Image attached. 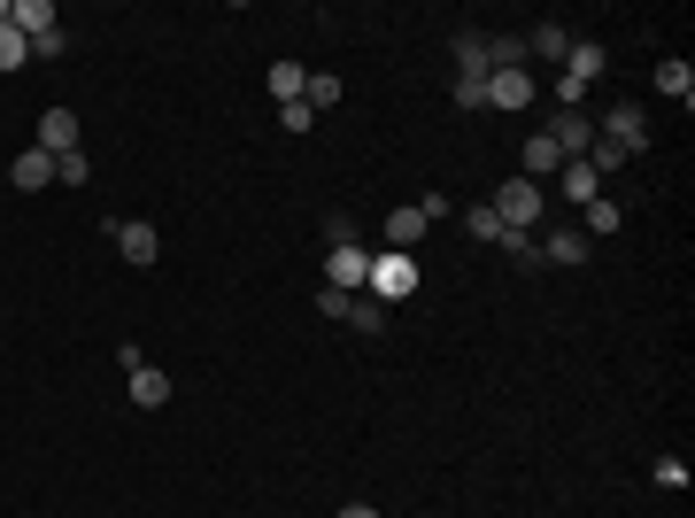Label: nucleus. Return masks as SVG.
<instances>
[{"mask_svg":"<svg viewBox=\"0 0 695 518\" xmlns=\"http://www.w3.org/2000/svg\"><path fill=\"white\" fill-rule=\"evenodd\" d=\"M54 178H62V186H85V178H93V163H85V148H70V156H54Z\"/></svg>","mask_w":695,"mask_h":518,"instance_id":"25","label":"nucleus"},{"mask_svg":"<svg viewBox=\"0 0 695 518\" xmlns=\"http://www.w3.org/2000/svg\"><path fill=\"white\" fill-rule=\"evenodd\" d=\"M363 295H371V302H386V310H394V302H410V295H417V256H402V248H379V256H371V279H363Z\"/></svg>","mask_w":695,"mask_h":518,"instance_id":"1","label":"nucleus"},{"mask_svg":"<svg viewBox=\"0 0 695 518\" xmlns=\"http://www.w3.org/2000/svg\"><path fill=\"white\" fill-rule=\"evenodd\" d=\"M657 93H665V101H681V109L695 101V70L681 62V54H665V62H657Z\"/></svg>","mask_w":695,"mask_h":518,"instance_id":"15","label":"nucleus"},{"mask_svg":"<svg viewBox=\"0 0 695 518\" xmlns=\"http://www.w3.org/2000/svg\"><path fill=\"white\" fill-rule=\"evenodd\" d=\"M518 163H525L518 178H533V186H541L548 171H564V156H556V140H548V132H533V140H525V156H518Z\"/></svg>","mask_w":695,"mask_h":518,"instance_id":"16","label":"nucleus"},{"mask_svg":"<svg viewBox=\"0 0 695 518\" xmlns=\"http://www.w3.org/2000/svg\"><path fill=\"white\" fill-rule=\"evenodd\" d=\"M62 47H70L62 31H39V39H31V62H62Z\"/></svg>","mask_w":695,"mask_h":518,"instance_id":"28","label":"nucleus"},{"mask_svg":"<svg viewBox=\"0 0 695 518\" xmlns=\"http://www.w3.org/2000/svg\"><path fill=\"white\" fill-rule=\"evenodd\" d=\"M124 379H132L124 395H132L140 410H163V402H171V371H155V363H140V371H124Z\"/></svg>","mask_w":695,"mask_h":518,"instance_id":"13","label":"nucleus"},{"mask_svg":"<svg viewBox=\"0 0 695 518\" xmlns=\"http://www.w3.org/2000/svg\"><path fill=\"white\" fill-rule=\"evenodd\" d=\"M533 93H541V86L525 78V62L518 70H487V101H495V109H533Z\"/></svg>","mask_w":695,"mask_h":518,"instance_id":"9","label":"nucleus"},{"mask_svg":"<svg viewBox=\"0 0 695 518\" xmlns=\"http://www.w3.org/2000/svg\"><path fill=\"white\" fill-rule=\"evenodd\" d=\"M618 225H626V209H618L611 193H595V201H587V225H580V232H587V240H611Z\"/></svg>","mask_w":695,"mask_h":518,"instance_id":"17","label":"nucleus"},{"mask_svg":"<svg viewBox=\"0 0 695 518\" xmlns=\"http://www.w3.org/2000/svg\"><path fill=\"white\" fill-rule=\"evenodd\" d=\"M348 326H355V333H386V302L355 295V302H348Z\"/></svg>","mask_w":695,"mask_h":518,"instance_id":"22","label":"nucleus"},{"mask_svg":"<svg viewBox=\"0 0 695 518\" xmlns=\"http://www.w3.org/2000/svg\"><path fill=\"white\" fill-rule=\"evenodd\" d=\"M302 86H310V70H302V62H271V93H279V109H286V101H302Z\"/></svg>","mask_w":695,"mask_h":518,"instance_id":"20","label":"nucleus"},{"mask_svg":"<svg viewBox=\"0 0 695 518\" xmlns=\"http://www.w3.org/2000/svg\"><path fill=\"white\" fill-rule=\"evenodd\" d=\"M441 209H449V201H441V193H425V201H410V209H394V217H386V225H379V240H386V248H402V256H410V248H417V240H425V225H433V217H441Z\"/></svg>","mask_w":695,"mask_h":518,"instance_id":"4","label":"nucleus"},{"mask_svg":"<svg viewBox=\"0 0 695 518\" xmlns=\"http://www.w3.org/2000/svg\"><path fill=\"white\" fill-rule=\"evenodd\" d=\"M657 488H688V465L681 457H657Z\"/></svg>","mask_w":695,"mask_h":518,"instance_id":"31","label":"nucleus"},{"mask_svg":"<svg viewBox=\"0 0 695 518\" xmlns=\"http://www.w3.org/2000/svg\"><path fill=\"white\" fill-rule=\"evenodd\" d=\"M464 225H472V240H503V217L480 201V209H464Z\"/></svg>","mask_w":695,"mask_h":518,"instance_id":"26","label":"nucleus"},{"mask_svg":"<svg viewBox=\"0 0 695 518\" xmlns=\"http://www.w3.org/2000/svg\"><path fill=\"white\" fill-rule=\"evenodd\" d=\"M348 302H355V295H341V287H318V318H341V326H348Z\"/></svg>","mask_w":695,"mask_h":518,"instance_id":"27","label":"nucleus"},{"mask_svg":"<svg viewBox=\"0 0 695 518\" xmlns=\"http://www.w3.org/2000/svg\"><path fill=\"white\" fill-rule=\"evenodd\" d=\"M333 518H379V511H371V504H341Z\"/></svg>","mask_w":695,"mask_h":518,"instance_id":"32","label":"nucleus"},{"mask_svg":"<svg viewBox=\"0 0 695 518\" xmlns=\"http://www.w3.org/2000/svg\"><path fill=\"white\" fill-rule=\"evenodd\" d=\"M495 217H503V232H533L541 217H548V193L533 186V178H511V186H495V201H487Z\"/></svg>","mask_w":695,"mask_h":518,"instance_id":"2","label":"nucleus"},{"mask_svg":"<svg viewBox=\"0 0 695 518\" xmlns=\"http://www.w3.org/2000/svg\"><path fill=\"white\" fill-rule=\"evenodd\" d=\"M525 47H533L541 62H564V54H572V31H564V23H541V31H533Z\"/></svg>","mask_w":695,"mask_h":518,"instance_id":"19","label":"nucleus"},{"mask_svg":"<svg viewBox=\"0 0 695 518\" xmlns=\"http://www.w3.org/2000/svg\"><path fill=\"white\" fill-rule=\"evenodd\" d=\"M363 279H371V248L363 240H348L325 256V287H341V295H363Z\"/></svg>","mask_w":695,"mask_h":518,"instance_id":"6","label":"nucleus"},{"mask_svg":"<svg viewBox=\"0 0 695 518\" xmlns=\"http://www.w3.org/2000/svg\"><path fill=\"white\" fill-rule=\"evenodd\" d=\"M495 248H503L511 263H525V271H541V240H533V232H503Z\"/></svg>","mask_w":695,"mask_h":518,"instance_id":"23","label":"nucleus"},{"mask_svg":"<svg viewBox=\"0 0 695 518\" xmlns=\"http://www.w3.org/2000/svg\"><path fill=\"white\" fill-rule=\"evenodd\" d=\"M109 240H117V248H124V263H140V271L163 256V232H155L148 217H109Z\"/></svg>","mask_w":695,"mask_h":518,"instance_id":"5","label":"nucleus"},{"mask_svg":"<svg viewBox=\"0 0 695 518\" xmlns=\"http://www.w3.org/2000/svg\"><path fill=\"white\" fill-rule=\"evenodd\" d=\"M548 140H556V156L572 163V156H587V148H595V117H580V109H556V117H548Z\"/></svg>","mask_w":695,"mask_h":518,"instance_id":"7","label":"nucleus"},{"mask_svg":"<svg viewBox=\"0 0 695 518\" xmlns=\"http://www.w3.org/2000/svg\"><path fill=\"white\" fill-rule=\"evenodd\" d=\"M39 148H47V156H70V148H78V117H70V109H47V117H39Z\"/></svg>","mask_w":695,"mask_h":518,"instance_id":"14","label":"nucleus"},{"mask_svg":"<svg viewBox=\"0 0 695 518\" xmlns=\"http://www.w3.org/2000/svg\"><path fill=\"white\" fill-rule=\"evenodd\" d=\"M556 193H564V201H580V209H587V201H595V193H603V171H595V163H587V156H572V163H564V171H556Z\"/></svg>","mask_w":695,"mask_h":518,"instance_id":"11","label":"nucleus"},{"mask_svg":"<svg viewBox=\"0 0 695 518\" xmlns=\"http://www.w3.org/2000/svg\"><path fill=\"white\" fill-rule=\"evenodd\" d=\"M456 109H487V78H456Z\"/></svg>","mask_w":695,"mask_h":518,"instance_id":"29","label":"nucleus"},{"mask_svg":"<svg viewBox=\"0 0 695 518\" xmlns=\"http://www.w3.org/2000/svg\"><path fill=\"white\" fill-rule=\"evenodd\" d=\"M595 140H603L611 156H642V148H649V117H642V101H618V109L595 124Z\"/></svg>","mask_w":695,"mask_h":518,"instance_id":"3","label":"nucleus"},{"mask_svg":"<svg viewBox=\"0 0 695 518\" xmlns=\"http://www.w3.org/2000/svg\"><path fill=\"white\" fill-rule=\"evenodd\" d=\"M325 240H333V248H348V240H355V217H348V209H333V217H325Z\"/></svg>","mask_w":695,"mask_h":518,"instance_id":"30","label":"nucleus"},{"mask_svg":"<svg viewBox=\"0 0 695 518\" xmlns=\"http://www.w3.org/2000/svg\"><path fill=\"white\" fill-rule=\"evenodd\" d=\"M23 62H31V39L16 23H0V70H23Z\"/></svg>","mask_w":695,"mask_h":518,"instance_id":"24","label":"nucleus"},{"mask_svg":"<svg viewBox=\"0 0 695 518\" xmlns=\"http://www.w3.org/2000/svg\"><path fill=\"white\" fill-rule=\"evenodd\" d=\"M587 256H595V240H587L580 225H556V232L541 240V263H564V271H580Z\"/></svg>","mask_w":695,"mask_h":518,"instance_id":"8","label":"nucleus"},{"mask_svg":"<svg viewBox=\"0 0 695 518\" xmlns=\"http://www.w3.org/2000/svg\"><path fill=\"white\" fill-rule=\"evenodd\" d=\"M8 186H16V193H39V186H54V156H47V148H23V156L8 163Z\"/></svg>","mask_w":695,"mask_h":518,"instance_id":"10","label":"nucleus"},{"mask_svg":"<svg viewBox=\"0 0 695 518\" xmlns=\"http://www.w3.org/2000/svg\"><path fill=\"white\" fill-rule=\"evenodd\" d=\"M8 23H16L23 39H39V31H62V16H54V0H8Z\"/></svg>","mask_w":695,"mask_h":518,"instance_id":"12","label":"nucleus"},{"mask_svg":"<svg viewBox=\"0 0 695 518\" xmlns=\"http://www.w3.org/2000/svg\"><path fill=\"white\" fill-rule=\"evenodd\" d=\"M456 78H487V39L480 31H456Z\"/></svg>","mask_w":695,"mask_h":518,"instance_id":"18","label":"nucleus"},{"mask_svg":"<svg viewBox=\"0 0 695 518\" xmlns=\"http://www.w3.org/2000/svg\"><path fill=\"white\" fill-rule=\"evenodd\" d=\"M348 86L341 78H333V70H318V78H310V86H302V109H310V117H318V109H333V101H341Z\"/></svg>","mask_w":695,"mask_h":518,"instance_id":"21","label":"nucleus"}]
</instances>
